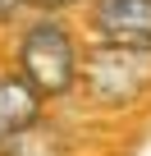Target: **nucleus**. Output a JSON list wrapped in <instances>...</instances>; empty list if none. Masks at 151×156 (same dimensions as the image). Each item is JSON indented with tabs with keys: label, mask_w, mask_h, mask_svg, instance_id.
<instances>
[{
	"label": "nucleus",
	"mask_w": 151,
	"mask_h": 156,
	"mask_svg": "<svg viewBox=\"0 0 151 156\" xmlns=\"http://www.w3.org/2000/svg\"><path fill=\"white\" fill-rule=\"evenodd\" d=\"M14 69L37 87V97L46 106L73 101L78 97V69H83V46L55 9L32 14L19 32H14Z\"/></svg>",
	"instance_id": "1"
},
{
	"label": "nucleus",
	"mask_w": 151,
	"mask_h": 156,
	"mask_svg": "<svg viewBox=\"0 0 151 156\" xmlns=\"http://www.w3.org/2000/svg\"><path fill=\"white\" fill-rule=\"evenodd\" d=\"M78 97L101 115H128L142 101H151V51L142 46H115L92 41L83 46L78 69Z\"/></svg>",
	"instance_id": "2"
},
{
	"label": "nucleus",
	"mask_w": 151,
	"mask_h": 156,
	"mask_svg": "<svg viewBox=\"0 0 151 156\" xmlns=\"http://www.w3.org/2000/svg\"><path fill=\"white\" fill-rule=\"evenodd\" d=\"M92 41L151 51V0H87Z\"/></svg>",
	"instance_id": "3"
},
{
	"label": "nucleus",
	"mask_w": 151,
	"mask_h": 156,
	"mask_svg": "<svg viewBox=\"0 0 151 156\" xmlns=\"http://www.w3.org/2000/svg\"><path fill=\"white\" fill-rule=\"evenodd\" d=\"M50 106L37 97V87L19 69H0V147H9L23 129H32Z\"/></svg>",
	"instance_id": "4"
},
{
	"label": "nucleus",
	"mask_w": 151,
	"mask_h": 156,
	"mask_svg": "<svg viewBox=\"0 0 151 156\" xmlns=\"http://www.w3.org/2000/svg\"><path fill=\"white\" fill-rule=\"evenodd\" d=\"M0 156H73V142L64 133V124L46 110L32 129H23L9 147H0Z\"/></svg>",
	"instance_id": "5"
},
{
	"label": "nucleus",
	"mask_w": 151,
	"mask_h": 156,
	"mask_svg": "<svg viewBox=\"0 0 151 156\" xmlns=\"http://www.w3.org/2000/svg\"><path fill=\"white\" fill-rule=\"evenodd\" d=\"M32 14H41V0H0V32H19Z\"/></svg>",
	"instance_id": "6"
},
{
	"label": "nucleus",
	"mask_w": 151,
	"mask_h": 156,
	"mask_svg": "<svg viewBox=\"0 0 151 156\" xmlns=\"http://www.w3.org/2000/svg\"><path fill=\"white\" fill-rule=\"evenodd\" d=\"M73 5H87V0H41V9H55V14L60 9H73Z\"/></svg>",
	"instance_id": "7"
}]
</instances>
